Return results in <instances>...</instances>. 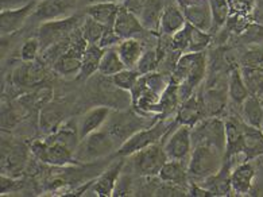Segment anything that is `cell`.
Instances as JSON below:
<instances>
[{"mask_svg":"<svg viewBox=\"0 0 263 197\" xmlns=\"http://www.w3.org/2000/svg\"><path fill=\"white\" fill-rule=\"evenodd\" d=\"M122 41L123 40L116 34L114 27H105V31L103 37H101L100 42H99V46L103 47V49H108V47L118 46Z\"/></svg>","mask_w":263,"mask_h":197,"instance_id":"cell-46","label":"cell"},{"mask_svg":"<svg viewBox=\"0 0 263 197\" xmlns=\"http://www.w3.org/2000/svg\"><path fill=\"white\" fill-rule=\"evenodd\" d=\"M245 83L247 85L250 95L263 99V69L241 66L240 68Z\"/></svg>","mask_w":263,"mask_h":197,"instance_id":"cell-37","label":"cell"},{"mask_svg":"<svg viewBox=\"0 0 263 197\" xmlns=\"http://www.w3.org/2000/svg\"><path fill=\"white\" fill-rule=\"evenodd\" d=\"M163 149L169 159L174 161H189L193 142H192V127L185 124L177 126L173 133L170 131L165 138Z\"/></svg>","mask_w":263,"mask_h":197,"instance_id":"cell-11","label":"cell"},{"mask_svg":"<svg viewBox=\"0 0 263 197\" xmlns=\"http://www.w3.org/2000/svg\"><path fill=\"white\" fill-rule=\"evenodd\" d=\"M120 6L112 2H100V3L88 4L85 8L88 16L93 18L105 27H114L116 16L119 14Z\"/></svg>","mask_w":263,"mask_h":197,"instance_id":"cell-26","label":"cell"},{"mask_svg":"<svg viewBox=\"0 0 263 197\" xmlns=\"http://www.w3.org/2000/svg\"><path fill=\"white\" fill-rule=\"evenodd\" d=\"M131 185H133V183H131V177L122 174L120 178L118 180L114 196H128V194H131V192H133Z\"/></svg>","mask_w":263,"mask_h":197,"instance_id":"cell-47","label":"cell"},{"mask_svg":"<svg viewBox=\"0 0 263 197\" xmlns=\"http://www.w3.org/2000/svg\"><path fill=\"white\" fill-rule=\"evenodd\" d=\"M211 12H212V30L211 34L217 32L226 26L230 19L231 6L228 0H209Z\"/></svg>","mask_w":263,"mask_h":197,"instance_id":"cell-36","label":"cell"},{"mask_svg":"<svg viewBox=\"0 0 263 197\" xmlns=\"http://www.w3.org/2000/svg\"><path fill=\"white\" fill-rule=\"evenodd\" d=\"M88 3H100V2H112V3H118V0H87Z\"/></svg>","mask_w":263,"mask_h":197,"instance_id":"cell-48","label":"cell"},{"mask_svg":"<svg viewBox=\"0 0 263 197\" xmlns=\"http://www.w3.org/2000/svg\"><path fill=\"white\" fill-rule=\"evenodd\" d=\"M193 147L197 145L212 146L226 154V120L219 116H206L192 127Z\"/></svg>","mask_w":263,"mask_h":197,"instance_id":"cell-5","label":"cell"},{"mask_svg":"<svg viewBox=\"0 0 263 197\" xmlns=\"http://www.w3.org/2000/svg\"><path fill=\"white\" fill-rule=\"evenodd\" d=\"M133 169L139 177L158 176L169 158L166 155L162 144H154L134 153Z\"/></svg>","mask_w":263,"mask_h":197,"instance_id":"cell-9","label":"cell"},{"mask_svg":"<svg viewBox=\"0 0 263 197\" xmlns=\"http://www.w3.org/2000/svg\"><path fill=\"white\" fill-rule=\"evenodd\" d=\"M139 77H141V73L138 72L137 69L126 68L122 72L112 76L111 79L116 88H119V89L124 91V92H131V89L138 83Z\"/></svg>","mask_w":263,"mask_h":197,"instance_id":"cell-39","label":"cell"},{"mask_svg":"<svg viewBox=\"0 0 263 197\" xmlns=\"http://www.w3.org/2000/svg\"><path fill=\"white\" fill-rule=\"evenodd\" d=\"M226 154L224 159H231L239 154H243L245 147V120L236 116H228L226 119Z\"/></svg>","mask_w":263,"mask_h":197,"instance_id":"cell-15","label":"cell"},{"mask_svg":"<svg viewBox=\"0 0 263 197\" xmlns=\"http://www.w3.org/2000/svg\"><path fill=\"white\" fill-rule=\"evenodd\" d=\"M29 149L19 142H6L2 145V174L19 177L27 164Z\"/></svg>","mask_w":263,"mask_h":197,"instance_id":"cell-13","label":"cell"},{"mask_svg":"<svg viewBox=\"0 0 263 197\" xmlns=\"http://www.w3.org/2000/svg\"><path fill=\"white\" fill-rule=\"evenodd\" d=\"M104 50L105 49L100 47L99 45H88L87 50L84 53L83 65H81V70L77 76V80L85 81L96 73H99V66H100L101 57L104 54Z\"/></svg>","mask_w":263,"mask_h":197,"instance_id":"cell-31","label":"cell"},{"mask_svg":"<svg viewBox=\"0 0 263 197\" xmlns=\"http://www.w3.org/2000/svg\"><path fill=\"white\" fill-rule=\"evenodd\" d=\"M243 155L247 161L263 157V131L245 123V147Z\"/></svg>","mask_w":263,"mask_h":197,"instance_id":"cell-28","label":"cell"},{"mask_svg":"<svg viewBox=\"0 0 263 197\" xmlns=\"http://www.w3.org/2000/svg\"><path fill=\"white\" fill-rule=\"evenodd\" d=\"M259 168L262 169V172H263V161H260V162H259Z\"/></svg>","mask_w":263,"mask_h":197,"instance_id":"cell-49","label":"cell"},{"mask_svg":"<svg viewBox=\"0 0 263 197\" xmlns=\"http://www.w3.org/2000/svg\"><path fill=\"white\" fill-rule=\"evenodd\" d=\"M88 42L84 40L81 27L73 32L72 43L68 50L58 58L54 65L51 66L53 72L62 77H70V76H79L83 65L84 53L87 50Z\"/></svg>","mask_w":263,"mask_h":197,"instance_id":"cell-7","label":"cell"},{"mask_svg":"<svg viewBox=\"0 0 263 197\" xmlns=\"http://www.w3.org/2000/svg\"><path fill=\"white\" fill-rule=\"evenodd\" d=\"M241 66L263 69V51L259 49H250L241 56Z\"/></svg>","mask_w":263,"mask_h":197,"instance_id":"cell-44","label":"cell"},{"mask_svg":"<svg viewBox=\"0 0 263 197\" xmlns=\"http://www.w3.org/2000/svg\"><path fill=\"white\" fill-rule=\"evenodd\" d=\"M241 119L245 123L262 129L263 126V107L259 97L250 95L241 104Z\"/></svg>","mask_w":263,"mask_h":197,"instance_id":"cell-32","label":"cell"},{"mask_svg":"<svg viewBox=\"0 0 263 197\" xmlns=\"http://www.w3.org/2000/svg\"><path fill=\"white\" fill-rule=\"evenodd\" d=\"M159 65H161V60H159L158 51L157 49H153V50H146L143 53V56L141 57L139 62L137 65V70L142 75H147V73H152L157 70Z\"/></svg>","mask_w":263,"mask_h":197,"instance_id":"cell-41","label":"cell"},{"mask_svg":"<svg viewBox=\"0 0 263 197\" xmlns=\"http://www.w3.org/2000/svg\"><path fill=\"white\" fill-rule=\"evenodd\" d=\"M204 118H206V111L205 105H204V99H202L201 88L192 95L189 99H186L184 103H181L178 111H177L176 120L180 124L193 127Z\"/></svg>","mask_w":263,"mask_h":197,"instance_id":"cell-14","label":"cell"},{"mask_svg":"<svg viewBox=\"0 0 263 197\" xmlns=\"http://www.w3.org/2000/svg\"><path fill=\"white\" fill-rule=\"evenodd\" d=\"M111 112L112 110L108 105H100V107L92 108L87 114H84L79 120L80 138L83 139L89 134L100 130L107 123Z\"/></svg>","mask_w":263,"mask_h":197,"instance_id":"cell-22","label":"cell"},{"mask_svg":"<svg viewBox=\"0 0 263 197\" xmlns=\"http://www.w3.org/2000/svg\"><path fill=\"white\" fill-rule=\"evenodd\" d=\"M118 53H119L122 61L124 62L126 68L135 69L138 62L144 53V47L142 41L138 38H128V40H123L122 42L116 46Z\"/></svg>","mask_w":263,"mask_h":197,"instance_id":"cell-29","label":"cell"},{"mask_svg":"<svg viewBox=\"0 0 263 197\" xmlns=\"http://www.w3.org/2000/svg\"><path fill=\"white\" fill-rule=\"evenodd\" d=\"M104 127L108 130V133L120 147L134 134H137L138 131L146 129L148 126L143 116L133 110V111H112Z\"/></svg>","mask_w":263,"mask_h":197,"instance_id":"cell-6","label":"cell"},{"mask_svg":"<svg viewBox=\"0 0 263 197\" xmlns=\"http://www.w3.org/2000/svg\"><path fill=\"white\" fill-rule=\"evenodd\" d=\"M51 96H53V89L49 85L36 86L33 92L21 97L19 104H22L26 110H38V108L41 110L45 104L51 101Z\"/></svg>","mask_w":263,"mask_h":197,"instance_id":"cell-35","label":"cell"},{"mask_svg":"<svg viewBox=\"0 0 263 197\" xmlns=\"http://www.w3.org/2000/svg\"><path fill=\"white\" fill-rule=\"evenodd\" d=\"M231 173H232V161L224 159L223 166L220 168L219 172L198 184L208 189L213 196H230L231 193H234L231 184Z\"/></svg>","mask_w":263,"mask_h":197,"instance_id":"cell-19","label":"cell"},{"mask_svg":"<svg viewBox=\"0 0 263 197\" xmlns=\"http://www.w3.org/2000/svg\"><path fill=\"white\" fill-rule=\"evenodd\" d=\"M182 8L187 23H191L202 31L212 30V12L209 0H191Z\"/></svg>","mask_w":263,"mask_h":197,"instance_id":"cell-17","label":"cell"},{"mask_svg":"<svg viewBox=\"0 0 263 197\" xmlns=\"http://www.w3.org/2000/svg\"><path fill=\"white\" fill-rule=\"evenodd\" d=\"M180 124L177 120H170L169 118H163L162 120L155 122L154 124L146 129H142L137 134H134L130 139H127L122 146L118 149V155L120 157H128L134 153L142 150L144 147L152 146L154 144H159V140L166 138V135L172 131V127Z\"/></svg>","mask_w":263,"mask_h":197,"instance_id":"cell-3","label":"cell"},{"mask_svg":"<svg viewBox=\"0 0 263 197\" xmlns=\"http://www.w3.org/2000/svg\"><path fill=\"white\" fill-rule=\"evenodd\" d=\"M38 2L31 0L25 6L18 8H11V10H2L0 15V30H2V35H10L12 32L18 31L23 25H25L26 19L29 18L30 15H33L35 6Z\"/></svg>","mask_w":263,"mask_h":197,"instance_id":"cell-16","label":"cell"},{"mask_svg":"<svg viewBox=\"0 0 263 197\" xmlns=\"http://www.w3.org/2000/svg\"><path fill=\"white\" fill-rule=\"evenodd\" d=\"M68 2H73V0H68Z\"/></svg>","mask_w":263,"mask_h":197,"instance_id":"cell-50","label":"cell"},{"mask_svg":"<svg viewBox=\"0 0 263 197\" xmlns=\"http://www.w3.org/2000/svg\"><path fill=\"white\" fill-rule=\"evenodd\" d=\"M187 162L189 161H174L169 159L166 162L163 168L161 169L158 177L163 183L174 184V185H180V187H187Z\"/></svg>","mask_w":263,"mask_h":197,"instance_id":"cell-27","label":"cell"},{"mask_svg":"<svg viewBox=\"0 0 263 197\" xmlns=\"http://www.w3.org/2000/svg\"><path fill=\"white\" fill-rule=\"evenodd\" d=\"M255 176V166L250 161L241 162L238 166H235L231 173V184H232L234 193L240 194V196L250 193L252 185H254Z\"/></svg>","mask_w":263,"mask_h":197,"instance_id":"cell-23","label":"cell"},{"mask_svg":"<svg viewBox=\"0 0 263 197\" xmlns=\"http://www.w3.org/2000/svg\"><path fill=\"white\" fill-rule=\"evenodd\" d=\"M122 6L137 15L147 31H159L165 0H123Z\"/></svg>","mask_w":263,"mask_h":197,"instance_id":"cell-10","label":"cell"},{"mask_svg":"<svg viewBox=\"0 0 263 197\" xmlns=\"http://www.w3.org/2000/svg\"><path fill=\"white\" fill-rule=\"evenodd\" d=\"M81 31H83L84 40L87 41L88 45H99L101 37L105 31V26L87 15L84 19L83 26H81Z\"/></svg>","mask_w":263,"mask_h":197,"instance_id":"cell-38","label":"cell"},{"mask_svg":"<svg viewBox=\"0 0 263 197\" xmlns=\"http://www.w3.org/2000/svg\"><path fill=\"white\" fill-rule=\"evenodd\" d=\"M262 131H263V126H262Z\"/></svg>","mask_w":263,"mask_h":197,"instance_id":"cell-51","label":"cell"},{"mask_svg":"<svg viewBox=\"0 0 263 197\" xmlns=\"http://www.w3.org/2000/svg\"><path fill=\"white\" fill-rule=\"evenodd\" d=\"M49 136H51L53 139L58 140V142H61L62 145H65L69 150H72L74 153L77 146H79L80 140H81L79 133V122L76 123L73 120L65 122L54 134H51Z\"/></svg>","mask_w":263,"mask_h":197,"instance_id":"cell-33","label":"cell"},{"mask_svg":"<svg viewBox=\"0 0 263 197\" xmlns=\"http://www.w3.org/2000/svg\"><path fill=\"white\" fill-rule=\"evenodd\" d=\"M191 43L187 53H200L204 51L209 46L212 41V34L208 31H202L193 25H191Z\"/></svg>","mask_w":263,"mask_h":197,"instance_id":"cell-40","label":"cell"},{"mask_svg":"<svg viewBox=\"0 0 263 197\" xmlns=\"http://www.w3.org/2000/svg\"><path fill=\"white\" fill-rule=\"evenodd\" d=\"M84 19L80 15L69 18L55 19V21L44 22L38 30V40L41 43V51H44L53 43L65 40L73 32L80 29L84 23Z\"/></svg>","mask_w":263,"mask_h":197,"instance_id":"cell-8","label":"cell"},{"mask_svg":"<svg viewBox=\"0 0 263 197\" xmlns=\"http://www.w3.org/2000/svg\"><path fill=\"white\" fill-rule=\"evenodd\" d=\"M118 146L119 145L112 138L108 130L103 126L100 130L89 134L80 140L79 146L74 151V157L81 165L92 164L101 158H105L114 150H118Z\"/></svg>","mask_w":263,"mask_h":197,"instance_id":"cell-2","label":"cell"},{"mask_svg":"<svg viewBox=\"0 0 263 197\" xmlns=\"http://www.w3.org/2000/svg\"><path fill=\"white\" fill-rule=\"evenodd\" d=\"M124 165H126L124 159H119V161H115L114 164H111L98 178L95 180L93 185L90 187L92 192L95 194H98V196L103 197L114 196L116 184H118V180L122 176Z\"/></svg>","mask_w":263,"mask_h":197,"instance_id":"cell-18","label":"cell"},{"mask_svg":"<svg viewBox=\"0 0 263 197\" xmlns=\"http://www.w3.org/2000/svg\"><path fill=\"white\" fill-rule=\"evenodd\" d=\"M224 164V154L212 146L197 145L192 150L187 162V174L195 183H202L204 180L217 173Z\"/></svg>","mask_w":263,"mask_h":197,"instance_id":"cell-1","label":"cell"},{"mask_svg":"<svg viewBox=\"0 0 263 197\" xmlns=\"http://www.w3.org/2000/svg\"><path fill=\"white\" fill-rule=\"evenodd\" d=\"M228 96L235 104L239 105L245 103L246 99L250 96L240 68L236 65H232L228 70Z\"/></svg>","mask_w":263,"mask_h":197,"instance_id":"cell-30","label":"cell"},{"mask_svg":"<svg viewBox=\"0 0 263 197\" xmlns=\"http://www.w3.org/2000/svg\"><path fill=\"white\" fill-rule=\"evenodd\" d=\"M65 123V108L60 103L49 101L40 110V130L44 135L54 134Z\"/></svg>","mask_w":263,"mask_h":197,"instance_id":"cell-21","label":"cell"},{"mask_svg":"<svg viewBox=\"0 0 263 197\" xmlns=\"http://www.w3.org/2000/svg\"><path fill=\"white\" fill-rule=\"evenodd\" d=\"M30 151L38 161L49 164L51 166H57V168L81 165L72 150H69L65 145L53 139L51 136H46V139L42 140H34L30 146Z\"/></svg>","mask_w":263,"mask_h":197,"instance_id":"cell-4","label":"cell"},{"mask_svg":"<svg viewBox=\"0 0 263 197\" xmlns=\"http://www.w3.org/2000/svg\"><path fill=\"white\" fill-rule=\"evenodd\" d=\"M114 30L122 40H128V38H138L143 35L147 30L144 29L137 15L127 10L124 6H120L119 14L116 16Z\"/></svg>","mask_w":263,"mask_h":197,"instance_id":"cell-20","label":"cell"},{"mask_svg":"<svg viewBox=\"0 0 263 197\" xmlns=\"http://www.w3.org/2000/svg\"><path fill=\"white\" fill-rule=\"evenodd\" d=\"M187 23L184 11L178 4L167 3L163 8L159 21V31L166 37H173L177 31H180Z\"/></svg>","mask_w":263,"mask_h":197,"instance_id":"cell-24","label":"cell"},{"mask_svg":"<svg viewBox=\"0 0 263 197\" xmlns=\"http://www.w3.org/2000/svg\"><path fill=\"white\" fill-rule=\"evenodd\" d=\"M72 7L68 0H41L36 3L33 16L38 21L44 22L61 19L66 15V11Z\"/></svg>","mask_w":263,"mask_h":197,"instance_id":"cell-25","label":"cell"},{"mask_svg":"<svg viewBox=\"0 0 263 197\" xmlns=\"http://www.w3.org/2000/svg\"><path fill=\"white\" fill-rule=\"evenodd\" d=\"M126 69V65L122 61L116 46L105 49L103 57H101L100 66H99V75L105 77H112L116 73L122 72Z\"/></svg>","mask_w":263,"mask_h":197,"instance_id":"cell-34","label":"cell"},{"mask_svg":"<svg viewBox=\"0 0 263 197\" xmlns=\"http://www.w3.org/2000/svg\"><path fill=\"white\" fill-rule=\"evenodd\" d=\"M23 181L16 180V177L6 176L2 174V180H0V194L12 193V192H18L23 188Z\"/></svg>","mask_w":263,"mask_h":197,"instance_id":"cell-45","label":"cell"},{"mask_svg":"<svg viewBox=\"0 0 263 197\" xmlns=\"http://www.w3.org/2000/svg\"><path fill=\"white\" fill-rule=\"evenodd\" d=\"M46 76V64L42 60L22 61V64L12 70L11 83L19 89H34L45 83Z\"/></svg>","mask_w":263,"mask_h":197,"instance_id":"cell-12","label":"cell"},{"mask_svg":"<svg viewBox=\"0 0 263 197\" xmlns=\"http://www.w3.org/2000/svg\"><path fill=\"white\" fill-rule=\"evenodd\" d=\"M191 23H186L180 31H177L173 37H170V43L174 50L182 54L187 53L189 43H191Z\"/></svg>","mask_w":263,"mask_h":197,"instance_id":"cell-42","label":"cell"},{"mask_svg":"<svg viewBox=\"0 0 263 197\" xmlns=\"http://www.w3.org/2000/svg\"><path fill=\"white\" fill-rule=\"evenodd\" d=\"M40 50L41 43L38 38H30V40L25 41V43L21 47V58H22V61H35Z\"/></svg>","mask_w":263,"mask_h":197,"instance_id":"cell-43","label":"cell"}]
</instances>
